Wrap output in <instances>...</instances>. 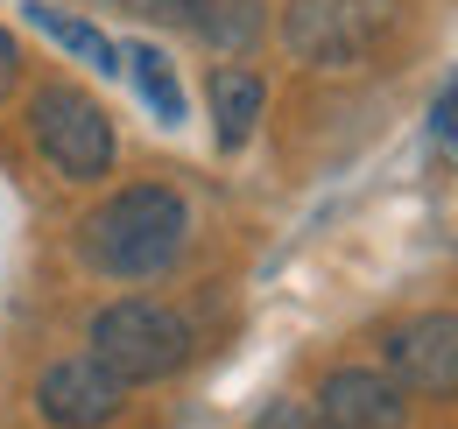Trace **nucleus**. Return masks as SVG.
<instances>
[{"label": "nucleus", "mask_w": 458, "mask_h": 429, "mask_svg": "<svg viewBox=\"0 0 458 429\" xmlns=\"http://www.w3.org/2000/svg\"><path fill=\"white\" fill-rule=\"evenodd\" d=\"M191 247V205L170 183H127L78 218V261L106 282H156Z\"/></svg>", "instance_id": "nucleus-1"}, {"label": "nucleus", "mask_w": 458, "mask_h": 429, "mask_svg": "<svg viewBox=\"0 0 458 429\" xmlns=\"http://www.w3.org/2000/svg\"><path fill=\"white\" fill-rule=\"evenodd\" d=\"M85 345H92V359L120 374L127 387H148V380H170L191 366V317L170 310V303H156V296H120L106 303L99 317L85 324Z\"/></svg>", "instance_id": "nucleus-2"}, {"label": "nucleus", "mask_w": 458, "mask_h": 429, "mask_svg": "<svg viewBox=\"0 0 458 429\" xmlns=\"http://www.w3.org/2000/svg\"><path fill=\"white\" fill-rule=\"evenodd\" d=\"M29 141H36V156L50 162L64 183H99V176L114 169V156H120L106 106H99L92 92L64 85V78L29 92Z\"/></svg>", "instance_id": "nucleus-3"}, {"label": "nucleus", "mask_w": 458, "mask_h": 429, "mask_svg": "<svg viewBox=\"0 0 458 429\" xmlns=\"http://www.w3.org/2000/svg\"><path fill=\"white\" fill-rule=\"evenodd\" d=\"M395 29V0H289L283 7V43L310 71H345Z\"/></svg>", "instance_id": "nucleus-4"}, {"label": "nucleus", "mask_w": 458, "mask_h": 429, "mask_svg": "<svg viewBox=\"0 0 458 429\" xmlns=\"http://www.w3.org/2000/svg\"><path fill=\"white\" fill-rule=\"evenodd\" d=\"M381 359L388 380L402 394H423V401H452L458 394V317L452 310H423V317H402L381 338Z\"/></svg>", "instance_id": "nucleus-5"}, {"label": "nucleus", "mask_w": 458, "mask_h": 429, "mask_svg": "<svg viewBox=\"0 0 458 429\" xmlns=\"http://www.w3.org/2000/svg\"><path fill=\"white\" fill-rule=\"evenodd\" d=\"M120 408H127V380L106 374L92 352L57 359V366H43V380H36V416L50 429H99V423H114Z\"/></svg>", "instance_id": "nucleus-6"}, {"label": "nucleus", "mask_w": 458, "mask_h": 429, "mask_svg": "<svg viewBox=\"0 0 458 429\" xmlns=\"http://www.w3.org/2000/svg\"><path fill=\"white\" fill-rule=\"evenodd\" d=\"M318 429H409V401L381 366H339L310 401Z\"/></svg>", "instance_id": "nucleus-7"}, {"label": "nucleus", "mask_w": 458, "mask_h": 429, "mask_svg": "<svg viewBox=\"0 0 458 429\" xmlns=\"http://www.w3.org/2000/svg\"><path fill=\"white\" fill-rule=\"evenodd\" d=\"M205 106H212V134H219V148L240 156V148L254 141V127H261L268 85H261L247 63H219V71L205 78Z\"/></svg>", "instance_id": "nucleus-8"}, {"label": "nucleus", "mask_w": 458, "mask_h": 429, "mask_svg": "<svg viewBox=\"0 0 458 429\" xmlns=\"http://www.w3.org/2000/svg\"><path fill=\"white\" fill-rule=\"evenodd\" d=\"M21 14H29L50 43H64L78 63H92L99 78H114V71H120V43L106 36V29H92L85 14H64V7H50V0H21Z\"/></svg>", "instance_id": "nucleus-9"}, {"label": "nucleus", "mask_w": 458, "mask_h": 429, "mask_svg": "<svg viewBox=\"0 0 458 429\" xmlns=\"http://www.w3.org/2000/svg\"><path fill=\"white\" fill-rule=\"evenodd\" d=\"M261 29H268L261 0H198V21H191V36L212 43L219 56H247L261 43Z\"/></svg>", "instance_id": "nucleus-10"}, {"label": "nucleus", "mask_w": 458, "mask_h": 429, "mask_svg": "<svg viewBox=\"0 0 458 429\" xmlns=\"http://www.w3.org/2000/svg\"><path fill=\"white\" fill-rule=\"evenodd\" d=\"M120 71L134 78L141 106L156 113L163 127H183V85H176V63L156 50V43H127V50H120Z\"/></svg>", "instance_id": "nucleus-11"}, {"label": "nucleus", "mask_w": 458, "mask_h": 429, "mask_svg": "<svg viewBox=\"0 0 458 429\" xmlns=\"http://www.w3.org/2000/svg\"><path fill=\"white\" fill-rule=\"evenodd\" d=\"M127 14H141V21H163V29H191L198 21V0H120Z\"/></svg>", "instance_id": "nucleus-12"}, {"label": "nucleus", "mask_w": 458, "mask_h": 429, "mask_svg": "<svg viewBox=\"0 0 458 429\" xmlns=\"http://www.w3.org/2000/svg\"><path fill=\"white\" fill-rule=\"evenodd\" d=\"M430 134H437V148H458V78L437 92V106H430Z\"/></svg>", "instance_id": "nucleus-13"}, {"label": "nucleus", "mask_w": 458, "mask_h": 429, "mask_svg": "<svg viewBox=\"0 0 458 429\" xmlns=\"http://www.w3.org/2000/svg\"><path fill=\"white\" fill-rule=\"evenodd\" d=\"M247 429H318V416H310L303 401H268V408H261Z\"/></svg>", "instance_id": "nucleus-14"}, {"label": "nucleus", "mask_w": 458, "mask_h": 429, "mask_svg": "<svg viewBox=\"0 0 458 429\" xmlns=\"http://www.w3.org/2000/svg\"><path fill=\"white\" fill-rule=\"evenodd\" d=\"M14 85H21V43H14L7 29H0V99H7Z\"/></svg>", "instance_id": "nucleus-15"}]
</instances>
